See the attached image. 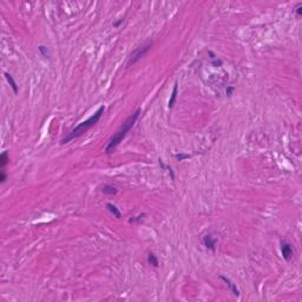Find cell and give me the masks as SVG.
<instances>
[{
	"mask_svg": "<svg viewBox=\"0 0 302 302\" xmlns=\"http://www.w3.org/2000/svg\"><path fill=\"white\" fill-rule=\"evenodd\" d=\"M148 262L150 263L151 266H154L155 268H157L159 266V262H158V258L156 257V255L154 253H150L148 255Z\"/></svg>",
	"mask_w": 302,
	"mask_h": 302,
	"instance_id": "13",
	"label": "cell"
},
{
	"mask_svg": "<svg viewBox=\"0 0 302 302\" xmlns=\"http://www.w3.org/2000/svg\"><path fill=\"white\" fill-rule=\"evenodd\" d=\"M151 46H152V41H151V40H148L144 44H142L141 46H138L136 50H133L131 52V54L129 56L127 65H133V64H136L138 60H141V59L149 52Z\"/></svg>",
	"mask_w": 302,
	"mask_h": 302,
	"instance_id": "3",
	"label": "cell"
},
{
	"mask_svg": "<svg viewBox=\"0 0 302 302\" xmlns=\"http://www.w3.org/2000/svg\"><path fill=\"white\" fill-rule=\"evenodd\" d=\"M177 93H178V83L176 82V83L174 84V89H172V93H171V97H170V99H169V104H168V106H169V109H172V107H174V105H175V103H176V98H177Z\"/></svg>",
	"mask_w": 302,
	"mask_h": 302,
	"instance_id": "8",
	"label": "cell"
},
{
	"mask_svg": "<svg viewBox=\"0 0 302 302\" xmlns=\"http://www.w3.org/2000/svg\"><path fill=\"white\" fill-rule=\"evenodd\" d=\"M38 50H39V53L44 57V58L49 59L51 58V51H50L49 47H46V46H44V45H40L39 47H38Z\"/></svg>",
	"mask_w": 302,
	"mask_h": 302,
	"instance_id": "12",
	"label": "cell"
},
{
	"mask_svg": "<svg viewBox=\"0 0 302 302\" xmlns=\"http://www.w3.org/2000/svg\"><path fill=\"white\" fill-rule=\"evenodd\" d=\"M106 209L109 210L115 217H117V218H121V217H122V213L119 211V209H118L115 204H112V203H106Z\"/></svg>",
	"mask_w": 302,
	"mask_h": 302,
	"instance_id": "9",
	"label": "cell"
},
{
	"mask_svg": "<svg viewBox=\"0 0 302 302\" xmlns=\"http://www.w3.org/2000/svg\"><path fill=\"white\" fill-rule=\"evenodd\" d=\"M219 278L223 281L228 287H229V289L231 290V293L234 294V295H236V296H240V290H239V288L236 287V284L235 283H233L231 281H230L229 278H225V276H223V275H219Z\"/></svg>",
	"mask_w": 302,
	"mask_h": 302,
	"instance_id": "6",
	"label": "cell"
},
{
	"mask_svg": "<svg viewBox=\"0 0 302 302\" xmlns=\"http://www.w3.org/2000/svg\"><path fill=\"white\" fill-rule=\"evenodd\" d=\"M102 191L104 192V194H106V195H116V194L118 192V189L117 188H115L113 185L106 184V185L103 186Z\"/></svg>",
	"mask_w": 302,
	"mask_h": 302,
	"instance_id": "10",
	"label": "cell"
},
{
	"mask_svg": "<svg viewBox=\"0 0 302 302\" xmlns=\"http://www.w3.org/2000/svg\"><path fill=\"white\" fill-rule=\"evenodd\" d=\"M189 155H186V154H177V155H175V158L177 159V161H184V159H186V158H189Z\"/></svg>",
	"mask_w": 302,
	"mask_h": 302,
	"instance_id": "14",
	"label": "cell"
},
{
	"mask_svg": "<svg viewBox=\"0 0 302 302\" xmlns=\"http://www.w3.org/2000/svg\"><path fill=\"white\" fill-rule=\"evenodd\" d=\"M139 115H141V109H137L136 111L132 112L131 115L123 122V124L119 127V129H118L117 131L115 132V135L110 138V141L107 143L106 148H105V152H106L107 155L112 154V152L115 151V149L119 145V143L127 137V132L130 131L132 129V127L135 125V123L137 122Z\"/></svg>",
	"mask_w": 302,
	"mask_h": 302,
	"instance_id": "1",
	"label": "cell"
},
{
	"mask_svg": "<svg viewBox=\"0 0 302 302\" xmlns=\"http://www.w3.org/2000/svg\"><path fill=\"white\" fill-rule=\"evenodd\" d=\"M213 65H214L215 67H219V66H222L223 65V62H222V59L219 58H216L213 60Z\"/></svg>",
	"mask_w": 302,
	"mask_h": 302,
	"instance_id": "16",
	"label": "cell"
},
{
	"mask_svg": "<svg viewBox=\"0 0 302 302\" xmlns=\"http://www.w3.org/2000/svg\"><path fill=\"white\" fill-rule=\"evenodd\" d=\"M203 244L205 245V248L207 249H210L211 251H214L215 253V250H216V244H217V239L214 237L211 234L205 235L204 237H203Z\"/></svg>",
	"mask_w": 302,
	"mask_h": 302,
	"instance_id": "5",
	"label": "cell"
},
{
	"mask_svg": "<svg viewBox=\"0 0 302 302\" xmlns=\"http://www.w3.org/2000/svg\"><path fill=\"white\" fill-rule=\"evenodd\" d=\"M8 152L7 151H4L1 155H0V168L1 170H4V168L6 166V164L8 163Z\"/></svg>",
	"mask_w": 302,
	"mask_h": 302,
	"instance_id": "11",
	"label": "cell"
},
{
	"mask_svg": "<svg viewBox=\"0 0 302 302\" xmlns=\"http://www.w3.org/2000/svg\"><path fill=\"white\" fill-rule=\"evenodd\" d=\"M122 23H123V19H121L119 21H116V23L113 24V26H115V27H117V26H119V24H122Z\"/></svg>",
	"mask_w": 302,
	"mask_h": 302,
	"instance_id": "21",
	"label": "cell"
},
{
	"mask_svg": "<svg viewBox=\"0 0 302 302\" xmlns=\"http://www.w3.org/2000/svg\"><path fill=\"white\" fill-rule=\"evenodd\" d=\"M208 54L210 56V59H211V60H214V59L217 58V56H216V54H215L214 52H213V51H210V50L208 51Z\"/></svg>",
	"mask_w": 302,
	"mask_h": 302,
	"instance_id": "19",
	"label": "cell"
},
{
	"mask_svg": "<svg viewBox=\"0 0 302 302\" xmlns=\"http://www.w3.org/2000/svg\"><path fill=\"white\" fill-rule=\"evenodd\" d=\"M281 253H282V256L286 261H292L294 255H295V251H294V248L292 247V244L287 242V241H282L281 242Z\"/></svg>",
	"mask_w": 302,
	"mask_h": 302,
	"instance_id": "4",
	"label": "cell"
},
{
	"mask_svg": "<svg viewBox=\"0 0 302 302\" xmlns=\"http://www.w3.org/2000/svg\"><path fill=\"white\" fill-rule=\"evenodd\" d=\"M145 216V214H143V215H139V216H137L136 218H130V222H139L143 217Z\"/></svg>",
	"mask_w": 302,
	"mask_h": 302,
	"instance_id": "17",
	"label": "cell"
},
{
	"mask_svg": "<svg viewBox=\"0 0 302 302\" xmlns=\"http://www.w3.org/2000/svg\"><path fill=\"white\" fill-rule=\"evenodd\" d=\"M5 181H6V174L4 172V170H1V172H0V182L4 183Z\"/></svg>",
	"mask_w": 302,
	"mask_h": 302,
	"instance_id": "18",
	"label": "cell"
},
{
	"mask_svg": "<svg viewBox=\"0 0 302 302\" xmlns=\"http://www.w3.org/2000/svg\"><path fill=\"white\" fill-rule=\"evenodd\" d=\"M4 74H5L6 80L8 82V84H10L11 89L13 90L14 94H18V92H19V88H18V84H17V82H15L14 79H13V77H12V76H11V74H10L8 72H5Z\"/></svg>",
	"mask_w": 302,
	"mask_h": 302,
	"instance_id": "7",
	"label": "cell"
},
{
	"mask_svg": "<svg viewBox=\"0 0 302 302\" xmlns=\"http://www.w3.org/2000/svg\"><path fill=\"white\" fill-rule=\"evenodd\" d=\"M233 90H234V88H233V86H228V88H227V94H228V96H230V94H231V92H233Z\"/></svg>",
	"mask_w": 302,
	"mask_h": 302,
	"instance_id": "20",
	"label": "cell"
},
{
	"mask_svg": "<svg viewBox=\"0 0 302 302\" xmlns=\"http://www.w3.org/2000/svg\"><path fill=\"white\" fill-rule=\"evenodd\" d=\"M104 110H105V106H104V105L99 106V109L93 113L91 117L88 118V119L84 121V122L79 123L76 127H73L72 130H71V132H68L67 136L64 137L60 143H62V144H66V143L71 142L72 139H74V138H78V137L83 136L85 132H88L91 127H94V125L99 122V119L102 118L103 113H104Z\"/></svg>",
	"mask_w": 302,
	"mask_h": 302,
	"instance_id": "2",
	"label": "cell"
},
{
	"mask_svg": "<svg viewBox=\"0 0 302 302\" xmlns=\"http://www.w3.org/2000/svg\"><path fill=\"white\" fill-rule=\"evenodd\" d=\"M295 13H296L297 17H301L302 15V4L299 3L296 6H295Z\"/></svg>",
	"mask_w": 302,
	"mask_h": 302,
	"instance_id": "15",
	"label": "cell"
}]
</instances>
